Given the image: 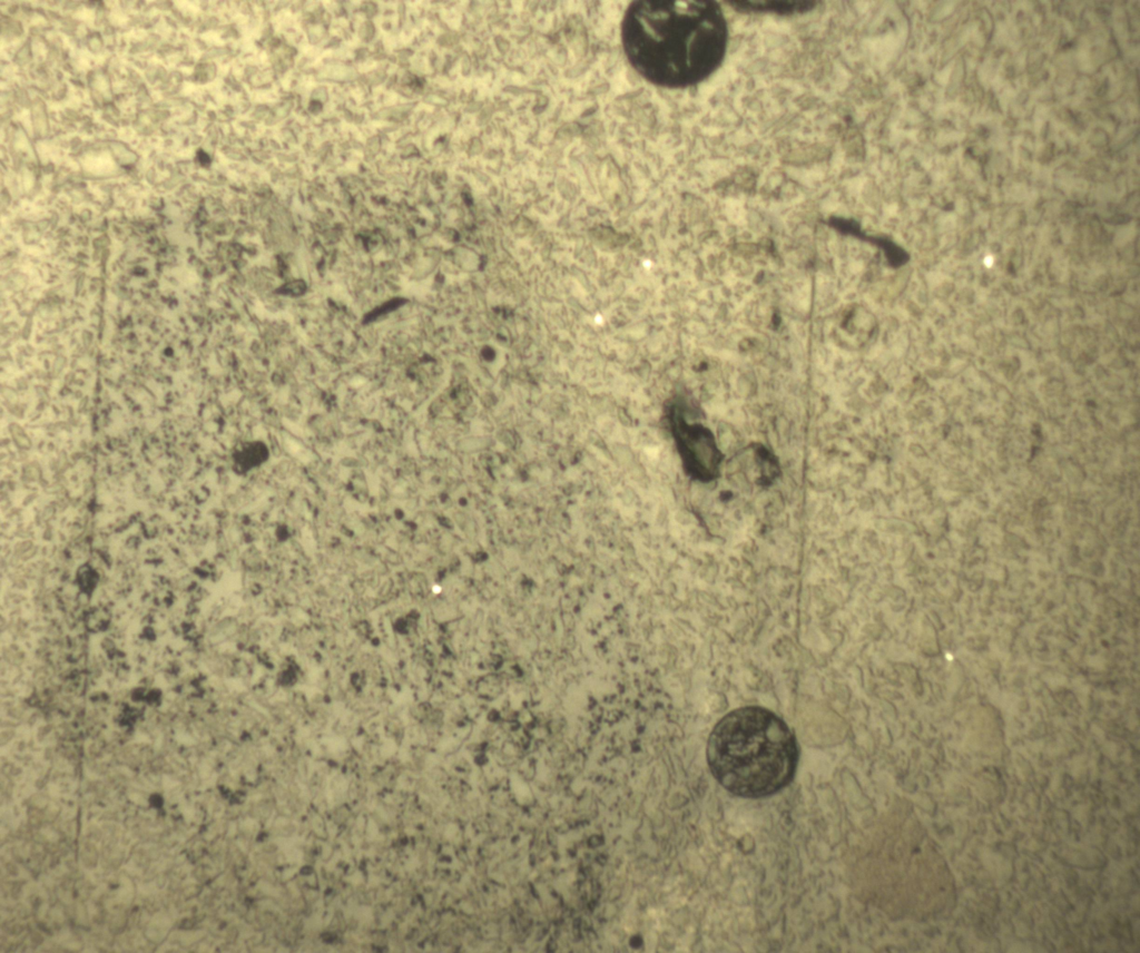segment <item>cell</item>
Returning <instances> with one entry per match:
<instances>
[{"label": "cell", "mask_w": 1140, "mask_h": 953, "mask_svg": "<svg viewBox=\"0 0 1140 953\" xmlns=\"http://www.w3.org/2000/svg\"><path fill=\"white\" fill-rule=\"evenodd\" d=\"M622 42L635 68L670 87L695 85L721 62L727 27L710 1H636L626 12Z\"/></svg>", "instance_id": "6da1fadb"}, {"label": "cell", "mask_w": 1140, "mask_h": 953, "mask_svg": "<svg viewBox=\"0 0 1140 953\" xmlns=\"http://www.w3.org/2000/svg\"><path fill=\"white\" fill-rule=\"evenodd\" d=\"M797 759L793 731L777 715L757 706L724 716L707 745L714 777L743 797H764L782 789L793 778Z\"/></svg>", "instance_id": "7a4b0ae2"}, {"label": "cell", "mask_w": 1140, "mask_h": 953, "mask_svg": "<svg viewBox=\"0 0 1140 953\" xmlns=\"http://www.w3.org/2000/svg\"><path fill=\"white\" fill-rule=\"evenodd\" d=\"M684 465L694 478L711 481L719 474L723 454L714 436L700 426H687L677 434Z\"/></svg>", "instance_id": "3957f363"}]
</instances>
